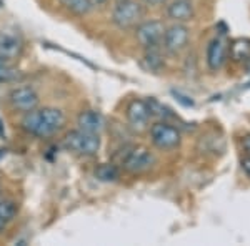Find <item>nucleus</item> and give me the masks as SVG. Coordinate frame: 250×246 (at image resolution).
Returning <instances> with one entry per match:
<instances>
[{
    "mask_svg": "<svg viewBox=\"0 0 250 246\" xmlns=\"http://www.w3.org/2000/svg\"><path fill=\"white\" fill-rule=\"evenodd\" d=\"M77 125L80 130L88 133H100L104 128V116L95 110H83L77 116Z\"/></svg>",
    "mask_w": 250,
    "mask_h": 246,
    "instance_id": "13",
    "label": "nucleus"
},
{
    "mask_svg": "<svg viewBox=\"0 0 250 246\" xmlns=\"http://www.w3.org/2000/svg\"><path fill=\"white\" fill-rule=\"evenodd\" d=\"M242 147H244V150H245V155L250 156V135H247L244 138V142H242Z\"/></svg>",
    "mask_w": 250,
    "mask_h": 246,
    "instance_id": "21",
    "label": "nucleus"
},
{
    "mask_svg": "<svg viewBox=\"0 0 250 246\" xmlns=\"http://www.w3.org/2000/svg\"><path fill=\"white\" fill-rule=\"evenodd\" d=\"M19 207L14 200H0V233H3L7 227L17 216Z\"/></svg>",
    "mask_w": 250,
    "mask_h": 246,
    "instance_id": "14",
    "label": "nucleus"
},
{
    "mask_svg": "<svg viewBox=\"0 0 250 246\" xmlns=\"http://www.w3.org/2000/svg\"><path fill=\"white\" fill-rule=\"evenodd\" d=\"M150 108L145 100H132L127 107V120L128 123L132 125L134 128H142L147 127L148 120H150Z\"/></svg>",
    "mask_w": 250,
    "mask_h": 246,
    "instance_id": "11",
    "label": "nucleus"
},
{
    "mask_svg": "<svg viewBox=\"0 0 250 246\" xmlns=\"http://www.w3.org/2000/svg\"><path fill=\"white\" fill-rule=\"evenodd\" d=\"M117 163L128 173H140L150 168V165L154 163V155L145 147L128 145L120 155H117Z\"/></svg>",
    "mask_w": 250,
    "mask_h": 246,
    "instance_id": "3",
    "label": "nucleus"
},
{
    "mask_svg": "<svg viewBox=\"0 0 250 246\" xmlns=\"http://www.w3.org/2000/svg\"><path fill=\"white\" fill-rule=\"evenodd\" d=\"M188 38H190V34H188L187 27L184 23H175V25L165 29L162 43L168 54H179L187 47Z\"/></svg>",
    "mask_w": 250,
    "mask_h": 246,
    "instance_id": "9",
    "label": "nucleus"
},
{
    "mask_svg": "<svg viewBox=\"0 0 250 246\" xmlns=\"http://www.w3.org/2000/svg\"><path fill=\"white\" fill-rule=\"evenodd\" d=\"M242 170H244L245 175L250 178V156H245V158L242 160Z\"/></svg>",
    "mask_w": 250,
    "mask_h": 246,
    "instance_id": "20",
    "label": "nucleus"
},
{
    "mask_svg": "<svg viewBox=\"0 0 250 246\" xmlns=\"http://www.w3.org/2000/svg\"><path fill=\"white\" fill-rule=\"evenodd\" d=\"M165 34V25L162 20H142L135 27V35L139 43L145 50L148 48H160Z\"/></svg>",
    "mask_w": 250,
    "mask_h": 246,
    "instance_id": "6",
    "label": "nucleus"
},
{
    "mask_svg": "<svg viewBox=\"0 0 250 246\" xmlns=\"http://www.w3.org/2000/svg\"><path fill=\"white\" fill-rule=\"evenodd\" d=\"M227 54H229V47L225 38L219 35V37L212 38L210 43L207 47V63L208 68L213 72L220 70L224 67L225 60H227Z\"/></svg>",
    "mask_w": 250,
    "mask_h": 246,
    "instance_id": "10",
    "label": "nucleus"
},
{
    "mask_svg": "<svg viewBox=\"0 0 250 246\" xmlns=\"http://www.w3.org/2000/svg\"><path fill=\"white\" fill-rule=\"evenodd\" d=\"M230 54L233 60H237V62H247L250 58V43L239 40V42H235L232 45Z\"/></svg>",
    "mask_w": 250,
    "mask_h": 246,
    "instance_id": "17",
    "label": "nucleus"
},
{
    "mask_svg": "<svg viewBox=\"0 0 250 246\" xmlns=\"http://www.w3.org/2000/svg\"><path fill=\"white\" fill-rule=\"evenodd\" d=\"M167 15L177 23H185L193 17V5L190 0H172L167 7Z\"/></svg>",
    "mask_w": 250,
    "mask_h": 246,
    "instance_id": "12",
    "label": "nucleus"
},
{
    "mask_svg": "<svg viewBox=\"0 0 250 246\" xmlns=\"http://www.w3.org/2000/svg\"><path fill=\"white\" fill-rule=\"evenodd\" d=\"M60 3L75 15H87L92 9L88 0H60Z\"/></svg>",
    "mask_w": 250,
    "mask_h": 246,
    "instance_id": "16",
    "label": "nucleus"
},
{
    "mask_svg": "<svg viewBox=\"0 0 250 246\" xmlns=\"http://www.w3.org/2000/svg\"><path fill=\"white\" fill-rule=\"evenodd\" d=\"M95 178L104 183H114L120 178V167L115 163H102L95 168Z\"/></svg>",
    "mask_w": 250,
    "mask_h": 246,
    "instance_id": "15",
    "label": "nucleus"
},
{
    "mask_svg": "<svg viewBox=\"0 0 250 246\" xmlns=\"http://www.w3.org/2000/svg\"><path fill=\"white\" fill-rule=\"evenodd\" d=\"M19 78V70L12 63L0 60V83H9Z\"/></svg>",
    "mask_w": 250,
    "mask_h": 246,
    "instance_id": "18",
    "label": "nucleus"
},
{
    "mask_svg": "<svg viewBox=\"0 0 250 246\" xmlns=\"http://www.w3.org/2000/svg\"><path fill=\"white\" fill-rule=\"evenodd\" d=\"M147 5H152V7H157V5H164L167 0H144Z\"/></svg>",
    "mask_w": 250,
    "mask_h": 246,
    "instance_id": "22",
    "label": "nucleus"
},
{
    "mask_svg": "<svg viewBox=\"0 0 250 246\" xmlns=\"http://www.w3.org/2000/svg\"><path fill=\"white\" fill-rule=\"evenodd\" d=\"M23 40L19 32L15 30H2L0 32V60L14 63L22 55Z\"/></svg>",
    "mask_w": 250,
    "mask_h": 246,
    "instance_id": "7",
    "label": "nucleus"
},
{
    "mask_svg": "<svg viewBox=\"0 0 250 246\" xmlns=\"http://www.w3.org/2000/svg\"><path fill=\"white\" fill-rule=\"evenodd\" d=\"M9 102L14 110L27 114V112H30L39 107L40 98H39V94L34 90V88L29 85H23V87H15L14 90L10 92Z\"/></svg>",
    "mask_w": 250,
    "mask_h": 246,
    "instance_id": "8",
    "label": "nucleus"
},
{
    "mask_svg": "<svg viewBox=\"0 0 250 246\" xmlns=\"http://www.w3.org/2000/svg\"><path fill=\"white\" fill-rule=\"evenodd\" d=\"M150 140L159 150L170 151L180 147L182 142V135H180L179 128L167 122H157L150 128Z\"/></svg>",
    "mask_w": 250,
    "mask_h": 246,
    "instance_id": "5",
    "label": "nucleus"
},
{
    "mask_svg": "<svg viewBox=\"0 0 250 246\" xmlns=\"http://www.w3.org/2000/svg\"><path fill=\"white\" fill-rule=\"evenodd\" d=\"M145 62L150 70H160L164 67V60L160 57V48H148L145 50Z\"/></svg>",
    "mask_w": 250,
    "mask_h": 246,
    "instance_id": "19",
    "label": "nucleus"
},
{
    "mask_svg": "<svg viewBox=\"0 0 250 246\" xmlns=\"http://www.w3.org/2000/svg\"><path fill=\"white\" fill-rule=\"evenodd\" d=\"M67 116L62 110L54 107H43V108H34V110L23 114L22 118V128L27 133L39 138H47L52 136L65 127Z\"/></svg>",
    "mask_w": 250,
    "mask_h": 246,
    "instance_id": "1",
    "label": "nucleus"
},
{
    "mask_svg": "<svg viewBox=\"0 0 250 246\" xmlns=\"http://www.w3.org/2000/svg\"><path fill=\"white\" fill-rule=\"evenodd\" d=\"M144 15V7L135 0H117L112 10V22L120 30H130L142 22Z\"/></svg>",
    "mask_w": 250,
    "mask_h": 246,
    "instance_id": "2",
    "label": "nucleus"
},
{
    "mask_svg": "<svg viewBox=\"0 0 250 246\" xmlns=\"http://www.w3.org/2000/svg\"><path fill=\"white\" fill-rule=\"evenodd\" d=\"M63 147L77 155L92 156L100 150L99 133H88L83 130H70L63 138Z\"/></svg>",
    "mask_w": 250,
    "mask_h": 246,
    "instance_id": "4",
    "label": "nucleus"
},
{
    "mask_svg": "<svg viewBox=\"0 0 250 246\" xmlns=\"http://www.w3.org/2000/svg\"><path fill=\"white\" fill-rule=\"evenodd\" d=\"M88 2L92 3V7H102L107 3V0H88Z\"/></svg>",
    "mask_w": 250,
    "mask_h": 246,
    "instance_id": "23",
    "label": "nucleus"
}]
</instances>
